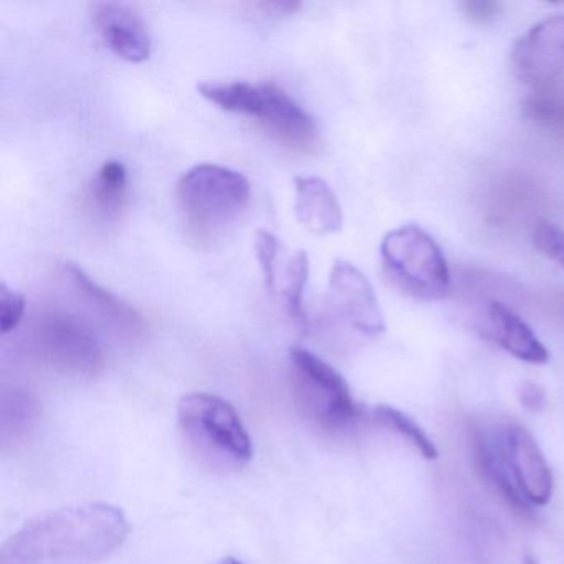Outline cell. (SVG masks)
Listing matches in <instances>:
<instances>
[{
    "mask_svg": "<svg viewBox=\"0 0 564 564\" xmlns=\"http://www.w3.org/2000/svg\"><path fill=\"white\" fill-rule=\"evenodd\" d=\"M465 15L478 24H490L500 15L501 6L494 0H465L460 6Z\"/></svg>",
    "mask_w": 564,
    "mask_h": 564,
    "instance_id": "cell-23",
    "label": "cell"
},
{
    "mask_svg": "<svg viewBox=\"0 0 564 564\" xmlns=\"http://www.w3.org/2000/svg\"><path fill=\"white\" fill-rule=\"evenodd\" d=\"M295 214L302 226L319 236L339 232L343 227L341 204L322 177H295Z\"/></svg>",
    "mask_w": 564,
    "mask_h": 564,
    "instance_id": "cell-12",
    "label": "cell"
},
{
    "mask_svg": "<svg viewBox=\"0 0 564 564\" xmlns=\"http://www.w3.org/2000/svg\"><path fill=\"white\" fill-rule=\"evenodd\" d=\"M310 275V259L305 250H299L295 256L286 259L282 272L276 273L273 290L279 285L282 292L283 303L286 312L295 322L305 323L306 315L303 312V292Z\"/></svg>",
    "mask_w": 564,
    "mask_h": 564,
    "instance_id": "cell-17",
    "label": "cell"
},
{
    "mask_svg": "<svg viewBox=\"0 0 564 564\" xmlns=\"http://www.w3.org/2000/svg\"><path fill=\"white\" fill-rule=\"evenodd\" d=\"M95 29L113 54L124 61L140 64L151 54L150 31L147 22L128 6L100 2L91 9Z\"/></svg>",
    "mask_w": 564,
    "mask_h": 564,
    "instance_id": "cell-11",
    "label": "cell"
},
{
    "mask_svg": "<svg viewBox=\"0 0 564 564\" xmlns=\"http://www.w3.org/2000/svg\"><path fill=\"white\" fill-rule=\"evenodd\" d=\"M41 352L62 371L95 375L104 366V348L94 329L68 312H51L37 329Z\"/></svg>",
    "mask_w": 564,
    "mask_h": 564,
    "instance_id": "cell-7",
    "label": "cell"
},
{
    "mask_svg": "<svg viewBox=\"0 0 564 564\" xmlns=\"http://www.w3.org/2000/svg\"><path fill=\"white\" fill-rule=\"evenodd\" d=\"M533 243L544 257L564 269V230L551 223L534 227Z\"/></svg>",
    "mask_w": 564,
    "mask_h": 564,
    "instance_id": "cell-21",
    "label": "cell"
},
{
    "mask_svg": "<svg viewBox=\"0 0 564 564\" xmlns=\"http://www.w3.org/2000/svg\"><path fill=\"white\" fill-rule=\"evenodd\" d=\"M328 302L335 315L359 335L376 338L386 332L378 296L361 270L348 260H336L329 273Z\"/></svg>",
    "mask_w": 564,
    "mask_h": 564,
    "instance_id": "cell-9",
    "label": "cell"
},
{
    "mask_svg": "<svg viewBox=\"0 0 564 564\" xmlns=\"http://www.w3.org/2000/svg\"><path fill=\"white\" fill-rule=\"evenodd\" d=\"M290 365L296 404L313 424L323 431H343L361 415L348 382L328 362L308 349L292 348Z\"/></svg>",
    "mask_w": 564,
    "mask_h": 564,
    "instance_id": "cell-6",
    "label": "cell"
},
{
    "mask_svg": "<svg viewBox=\"0 0 564 564\" xmlns=\"http://www.w3.org/2000/svg\"><path fill=\"white\" fill-rule=\"evenodd\" d=\"M487 335L500 348L521 361L544 365L550 361V352L536 338L530 326L507 305L490 303L487 310Z\"/></svg>",
    "mask_w": 564,
    "mask_h": 564,
    "instance_id": "cell-13",
    "label": "cell"
},
{
    "mask_svg": "<svg viewBox=\"0 0 564 564\" xmlns=\"http://www.w3.org/2000/svg\"><path fill=\"white\" fill-rule=\"evenodd\" d=\"M523 564H540L538 563L536 557L533 556L531 553H527L523 556Z\"/></svg>",
    "mask_w": 564,
    "mask_h": 564,
    "instance_id": "cell-26",
    "label": "cell"
},
{
    "mask_svg": "<svg viewBox=\"0 0 564 564\" xmlns=\"http://www.w3.org/2000/svg\"><path fill=\"white\" fill-rule=\"evenodd\" d=\"M217 564H243L242 561L236 560V557L227 556L220 560Z\"/></svg>",
    "mask_w": 564,
    "mask_h": 564,
    "instance_id": "cell-25",
    "label": "cell"
},
{
    "mask_svg": "<svg viewBox=\"0 0 564 564\" xmlns=\"http://www.w3.org/2000/svg\"><path fill=\"white\" fill-rule=\"evenodd\" d=\"M471 447H474L475 464L481 478L495 488L498 495L507 501L508 507L520 513L521 517H530L531 505L524 500L521 491L514 484L513 475L508 467L507 455L503 451L501 435L495 438L487 437L484 432L475 431L471 434Z\"/></svg>",
    "mask_w": 564,
    "mask_h": 564,
    "instance_id": "cell-14",
    "label": "cell"
},
{
    "mask_svg": "<svg viewBox=\"0 0 564 564\" xmlns=\"http://www.w3.org/2000/svg\"><path fill=\"white\" fill-rule=\"evenodd\" d=\"M127 534L120 508H64L29 521L2 547L0 564H94L117 551Z\"/></svg>",
    "mask_w": 564,
    "mask_h": 564,
    "instance_id": "cell-1",
    "label": "cell"
},
{
    "mask_svg": "<svg viewBox=\"0 0 564 564\" xmlns=\"http://www.w3.org/2000/svg\"><path fill=\"white\" fill-rule=\"evenodd\" d=\"M176 194L191 232L209 239L232 226L249 206L250 183L239 171L204 163L181 176Z\"/></svg>",
    "mask_w": 564,
    "mask_h": 564,
    "instance_id": "cell-4",
    "label": "cell"
},
{
    "mask_svg": "<svg viewBox=\"0 0 564 564\" xmlns=\"http://www.w3.org/2000/svg\"><path fill=\"white\" fill-rule=\"evenodd\" d=\"M127 166L121 161H107L90 181L87 191L88 204L101 219H117L127 200Z\"/></svg>",
    "mask_w": 564,
    "mask_h": 564,
    "instance_id": "cell-16",
    "label": "cell"
},
{
    "mask_svg": "<svg viewBox=\"0 0 564 564\" xmlns=\"http://www.w3.org/2000/svg\"><path fill=\"white\" fill-rule=\"evenodd\" d=\"M518 399L521 405L531 412H541L547 405L546 392L533 381H523L518 388Z\"/></svg>",
    "mask_w": 564,
    "mask_h": 564,
    "instance_id": "cell-24",
    "label": "cell"
},
{
    "mask_svg": "<svg viewBox=\"0 0 564 564\" xmlns=\"http://www.w3.org/2000/svg\"><path fill=\"white\" fill-rule=\"evenodd\" d=\"M514 75L536 88L556 85L564 75V15L533 25L511 51Z\"/></svg>",
    "mask_w": 564,
    "mask_h": 564,
    "instance_id": "cell-8",
    "label": "cell"
},
{
    "mask_svg": "<svg viewBox=\"0 0 564 564\" xmlns=\"http://www.w3.org/2000/svg\"><path fill=\"white\" fill-rule=\"evenodd\" d=\"M381 262L394 289L421 302H441L452 293V275L438 243L419 226L392 230L382 239Z\"/></svg>",
    "mask_w": 564,
    "mask_h": 564,
    "instance_id": "cell-5",
    "label": "cell"
},
{
    "mask_svg": "<svg viewBox=\"0 0 564 564\" xmlns=\"http://www.w3.org/2000/svg\"><path fill=\"white\" fill-rule=\"evenodd\" d=\"M197 90L226 111L256 118L282 143L306 151L315 147L318 131L313 118L273 84L256 82H204Z\"/></svg>",
    "mask_w": 564,
    "mask_h": 564,
    "instance_id": "cell-3",
    "label": "cell"
},
{
    "mask_svg": "<svg viewBox=\"0 0 564 564\" xmlns=\"http://www.w3.org/2000/svg\"><path fill=\"white\" fill-rule=\"evenodd\" d=\"M65 273L78 295L84 296L88 306L95 310L101 318L107 319L110 325H113L118 332L124 333V335H138L143 332V316L130 303L98 285L90 275L85 273V270L75 263H67Z\"/></svg>",
    "mask_w": 564,
    "mask_h": 564,
    "instance_id": "cell-15",
    "label": "cell"
},
{
    "mask_svg": "<svg viewBox=\"0 0 564 564\" xmlns=\"http://www.w3.org/2000/svg\"><path fill=\"white\" fill-rule=\"evenodd\" d=\"M256 253L267 289L272 292L276 263H279L280 253H282V243L269 230H259L256 236Z\"/></svg>",
    "mask_w": 564,
    "mask_h": 564,
    "instance_id": "cell-20",
    "label": "cell"
},
{
    "mask_svg": "<svg viewBox=\"0 0 564 564\" xmlns=\"http://www.w3.org/2000/svg\"><path fill=\"white\" fill-rule=\"evenodd\" d=\"M25 313V299L21 292L0 285V329L4 335L14 332L21 325Z\"/></svg>",
    "mask_w": 564,
    "mask_h": 564,
    "instance_id": "cell-22",
    "label": "cell"
},
{
    "mask_svg": "<svg viewBox=\"0 0 564 564\" xmlns=\"http://www.w3.org/2000/svg\"><path fill=\"white\" fill-rule=\"evenodd\" d=\"M500 435L518 490L528 503L543 507L553 494V474L543 452L533 435L521 425H507Z\"/></svg>",
    "mask_w": 564,
    "mask_h": 564,
    "instance_id": "cell-10",
    "label": "cell"
},
{
    "mask_svg": "<svg viewBox=\"0 0 564 564\" xmlns=\"http://www.w3.org/2000/svg\"><path fill=\"white\" fill-rule=\"evenodd\" d=\"M372 415H375V421L378 424L384 425V427L391 429V431L398 432L399 435L408 438L409 444L417 448L419 454L425 460H435L438 457L437 447H435L434 442L422 431L421 425L414 419L404 414V412L389 408V405H378Z\"/></svg>",
    "mask_w": 564,
    "mask_h": 564,
    "instance_id": "cell-18",
    "label": "cell"
},
{
    "mask_svg": "<svg viewBox=\"0 0 564 564\" xmlns=\"http://www.w3.org/2000/svg\"><path fill=\"white\" fill-rule=\"evenodd\" d=\"M181 434L191 452L216 470H240L252 458V441L230 402L209 392H189L177 405Z\"/></svg>",
    "mask_w": 564,
    "mask_h": 564,
    "instance_id": "cell-2",
    "label": "cell"
},
{
    "mask_svg": "<svg viewBox=\"0 0 564 564\" xmlns=\"http://www.w3.org/2000/svg\"><path fill=\"white\" fill-rule=\"evenodd\" d=\"M523 115L543 128H564V94L557 90V84L536 88L524 98Z\"/></svg>",
    "mask_w": 564,
    "mask_h": 564,
    "instance_id": "cell-19",
    "label": "cell"
}]
</instances>
